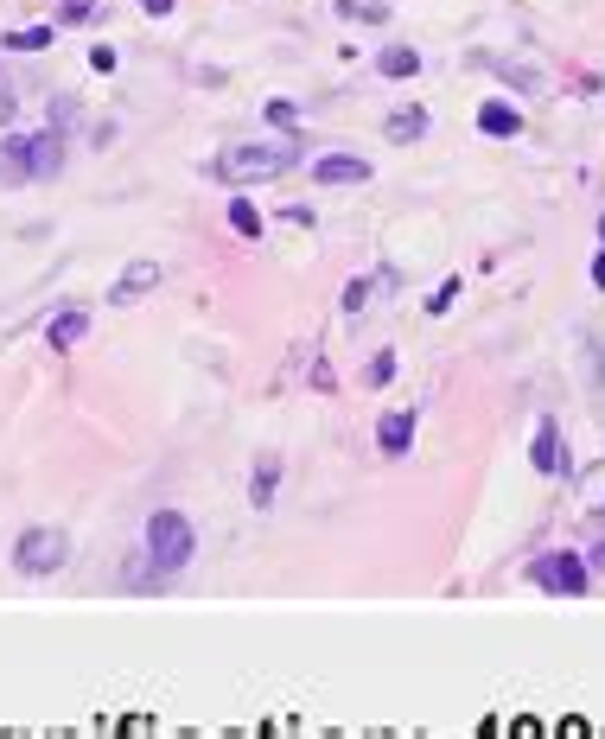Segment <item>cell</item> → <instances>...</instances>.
Returning a JSON list of instances; mask_svg holds the SVG:
<instances>
[{"instance_id":"cell-1","label":"cell","mask_w":605,"mask_h":739,"mask_svg":"<svg viewBox=\"0 0 605 739\" xmlns=\"http://www.w3.org/2000/svg\"><path fill=\"white\" fill-rule=\"evenodd\" d=\"M300 166V147L293 141H274V147H223L217 160H211V179L223 185H268V179H281Z\"/></svg>"},{"instance_id":"cell-2","label":"cell","mask_w":605,"mask_h":739,"mask_svg":"<svg viewBox=\"0 0 605 739\" xmlns=\"http://www.w3.org/2000/svg\"><path fill=\"white\" fill-rule=\"evenodd\" d=\"M198 555V536H192V523L179 517V510H153L147 517V561H153V574H179V567H192Z\"/></svg>"},{"instance_id":"cell-3","label":"cell","mask_w":605,"mask_h":739,"mask_svg":"<svg viewBox=\"0 0 605 739\" xmlns=\"http://www.w3.org/2000/svg\"><path fill=\"white\" fill-rule=\"evenodd\" d=\"M71 561V536L64 529H26L20 542H13V567H20L26 580H45V574H58V567Z\"/></svg>"},{"instance_id":"cell-4","label":"cell","mask_w":605,"mask_h":739,"mask_svg":"<svg viewBox=\"0 0 605 739\" xmlns=\"http://www.w3.org/2000/svg\"><path fill=\"white\" fill-rule=\"evenodd\" d=\"M529 580H535L542 593L580 599V593H586V580H593V567H586L580 555H567V548H561V555H535V561H529Z\"/></svg>"},{"instance_id":"cell-5","label":"cell","mask_w":605,"mask_h":739,"mask_svg":"<svg viewBox=\"0 0 605 739\" xmlns=\"http://www.w3.org/2000/svg\"><path fill=\"white\" fill-rule=\"evenodd\" d=\"M153 287H160V262H128L121 281L109 287V306H134L141 294H153Z\"/></svg>"},{"instance_id":"cell-6","label":"cell","mask_w":605,"mask_h":739,"mask_svg":"<svg viewBox=\"0 0 605 739\" xmlns=\"http://www.w3.org/2000/svg\"><path fill=\"white\" fill-rule=\"evenodd\" d=\"M319 185H370V160H357V153H325L313 166Z\"/></svg>"},{"instance_id":"cell-7","label":"cell","mask_w":605,"mask_h":739,"mask_svg":"<svg viewBox=\"0 0 605 739\" xmlns=\"http://www.w3.org/2000/svg\"><path fill=\"white\" fill-rule=\"evenodd\" d=\"M376 446H383L389 459H402L414 446V408H389V415L376 421Z\"/></svg>"},{"instance_id":"cell-8","label":"cell","mask_w":605,"mask_h":739,"mask_svg":"<svg viewBox=\"0 0 605 739\" xmlns=\"http://www.w3.org/2000/svg\"><path fill=\"white\" fill-rule=\"evenodd\" d=\"M45 338H51V351H71V345H83V338H90V313H83V306L58 313V319L45 325Z\"/></svg>"},{"instance_id":"cell-9","label":"cell","mask_w":605,"mask_h":739,"mask_svg":"<svg viewBox=\"0 0 605 739\" xmlns=\"http://www.w3.org/2000/svg\"><path fill=\"white\" fill-rule=\"evenodd\" d=\"M478 128L491 134V141H516V134H523V115H516L510 102H484V109H478Z\"/></svg>"},{"instance_id":"cell-10","label":"cell","mask_w":605,"mask_h":739,"mask_svg":"<svg viewBox=\"0 0 605 739\" xmlns=\"http://www.w3.org/2000/svg\"><path fill=\"white\" fill-rule=\"evenodd\" d=\"M0 179H32V141L26 134H7V141H0Z\"/></svg>"},{"instance_id":"cell-11","label":"cell","mask_w":605,"mask_h":739,"mask_svg":"<svg viewBox=\"0 0 605 739\" xmlns=\"http://www.w3.org/2000/svg\"><path fill=\"white\" fill-rule=\"evenodd\" d=\"M529 466H535V472H561V427H555V421H542V427H535Z\"/></svg>"},{"instance_id":"cell-12","label":"cell","mask_w":605,"mask_h":739,"mask_svg":"<svg viewBox=\"0 0 605 739\" xmlns=\"http://www.w3.org/2000/svg\"><path fill=\"white\" fill-rule=\"evenodd\" d=\"M64 166V134L51 128V134H32V179H51Z\"/></svg>"},{"instance_id":"cell-13","label":"cell","mask_w":605,"mask_h":739,"mask_svg":"<svg viewBox=\"0 0 605 739\" xmlns=\"http://www.w3.org/2000/svg\"><path fill=\"white\" fill-rule=\"evenodd\" d=\"M376 71H383L389 83H402V77L421 71V51H414V45H383V51H376Z\"/></svg>"},{"instance_id":"cell-14","label":"cell","mask_w":605,"mask_h":739,"mask_svg":"<svg viewBox=\"0 0 605 739\" xmlns=\"http://www.w3.org/2000/svg\"><path fill=\"white\" fill-rule=\"evenodd\" d=\"M383 287H395V274H363V281H351L344 287V313H363V306H376V294H383Z\"/></svg>"},{"instance_id":"cell-15","label":"cell","mask_w":605,"mask_h":739,"mask_svg":"<svg viewBox=\"0 0 605 739\" xmlns=\"http://www.w3.org/2000/svg\"><path fill=\"white\" fill-rule=\"evenodd\" d=\"M274 491H281V459L268 453L262 466H255V478H249V504H255V510H268V504H274Z\"/></svg>"},{"instance_id":"cell-16","label":"cell","mask_w":605,"mask_h":739,"mask_svg":"<svg viewBox=\"0 0 605 739\" xmlns=\"http://www.w3.org/2000/svg\"><path fill=\"white\" fill-rule=\"evenodd\" d=\"M421 134H427V109H421V102H414V109H395L389 115V141H421Z\"/></svg>"},{"instance_id":"cell-17","label":"cell","mask_w":605,"mask_h":739,"mask_svg":"<svg viewBox=\"0 0 605 739\" xmlns=\"http://www.w3.org/2000/svg\"><path fill=\"white\" fill-rule=\"evenodd\" d=\"M497 77H504V83H516V90H523V96H542V71H529V64H497Z\"/></svg>"},{"instance_id":"cell-18","label":"cell","mask_w":605,"mask_h":739,"mask_svg":"<svg viewBox=\"0 0 605 739\" xmlns=\"http://www.w3.org/2000/svg\"><path fill=\"white\" fill-rule=\"evenodd\" d=\"M230 230L236 236H262V211H255L249 198H230Z\"/></svg>"},{"instance_id":"cell-19","label":"cell","mask_w":605,"mask_h":739,"mask_svg":"<svg viewBox=\"0 0 605 739\" xmlns=\"http://www.w3.org/2000/svg\"><path fill=\"white\" fill-rule=\"evenodd\" d=\"M51 39H58V32H51V26H32V32H7V39H0V45H7V51H45Z\"/></svg>"},{"instance_id":"cell-20","label":"cell","mask_w":605,"mask_h":739,"mask_svg":"<svg viewBox=\"0 0 605 739\" xmlns=\"http://www.w3.org/2000/svg\"><path fill=\"white\" fill-rule=\"evenodd\" d=\"M338 13H344V20H389V7H383V0H338Z\"/></svg>"},{"instance_id":"cell-21","label":"cell","mask_w":605,"mask_h":739,"mask_svg":"<svg viewBox=\"0 0 605 739\" xmlns=\"http://www.w3.org/2000/svg\"><path fill=\"white\" fill-rule=\"evenodd\" d=\"M389 376H395V351H376V357H370V370H363V383H370V389H383Z\"/></svg>"},{"instance_id":"cell-22","label":"cell","mask_w":605,"mask_h":739,"mask_svg":"<svg viewBox=\"0 0 605 739\" xmlns=\"http://www.w3.org/2000/svg\"><path fill=\"white\" fill-rule=\"evenodd\" d=\"M45 115H51V128H58V134H64V128H77V102H71V96H51V109H45Z\"/></svg>"},{"instance_id":"cell-23","label":"cell","mask_w":605,"mask_h":739,"mask_svg":"<svg viewBox=\"0 0 605 739\" xmlns=\"http://www.w3.org/2000/svg\"><path fill=\"white\" fill-rule=\"evenodd\" d=\"M83 20H96V0H64L58 7V26H83Z\"/></svg>"},{"instance_id":"cell-24","label":"cell","mask_w":605,"mask_h":739,"mask_svg":"<svg viewBox=\"0 0 605 739\" xmlns=\"http://www.w3.org/2000/svg\"><path fill=\"white\" fill-rule=\"evenodd\" d=\"M13 109H20V96H13V77L0 71V122H13Z\"/></svg>"},{"instance_id":"cell-25","label":"cell","mask_w":605,"mask_h":739,"mask_svg":"<svg viewBox=\"0 0 605 739\" xmlns=\"http://www.w3.org/2000/svg\"><path fill=\"white\" fill-rule=\"evenodd\" d=\"M453 300H459V281H446V287H440V294H434V300H427V313H446V306H453Z\"/></svg>"},{"instance_id":"cell-26","label":"cell","mask_w":605,"mask_h":739,"mask_svg":"<svg viewBox=\"0 0 605 739\" xmlns=\"http://www.w3.org/2000/svg\"><path fill=\"white\" fill-rule=\"evenodd\" d=\"M268 122L274 128H293V102H268Z\"/></svg>"},{"instance_id":"cell-27","label":"cell","mask_w":605,"mask_h":739,"mask_svg":"<svg viewBox=\"0 0 605 739\" xmlns=\"http://www.w3.org/2000/svg\"><path fill=\"white\" fill-rule=\"evenodd\" d=\"M593 287H599V294H605V249L593 255Z\"/></svg>"},{"instance_id":"cell-28","label":"cell","mask_w":605,"mask_h":739,"mask_svg":"<svg viewBox=\"0 0 605 739\" xmlns=\"http://www.w3.org/2000/svg\"><path fill=\"white\" fill-rule=\"evenodd\" d=\"M141 7L153 13V20H166V13H172V0H141Z\"/></svg>"},{"instance_id":"cell-29","label":"cell","mask_w":605,"mask_h":739,"mask_svg":"<svg viewBox=\"0 0 605 739\" xmlns=\"http://www.w3.org/2000/svg\"><path fill=\"white\" fill-rule=\"evenodd\" d=\"M586 567H605V542H599V548H593V555H586Z\"/></svg>"},{"instance_id":"cell-30","label":"cell","mask_w":605,"mask_h":739,"mask_svg":"<svg viewBox=\"0 0 605 739\" xmlns=\"http://www.w3.org/2000/svg\"><path fill=\"white\" fill-rule=\"evenodd\" d=\"M599 243H605V211H599Z\"/></svg>"},{"instance_id":"cell-31","label":"cell","mask_w":605,"mask_h":739,"mask_svg":"<svg viewBox=\"0 0 605 739\" xmlns=\"http://www.w3.org/2000/svg\"><path fill=\"white\" fill-rule=\"evenodd\" d=\"M599 517H605V504H599Z\"/></svg>"}]
</instances>
